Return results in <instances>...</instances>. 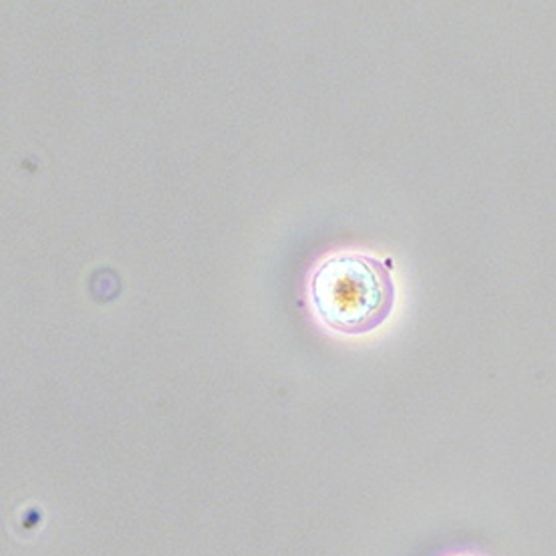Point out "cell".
Segmentation results:
<instances>
[{
    "label": "cell",
    "instance_id": "cell-2",
    "mask_svg": "<svg viewBox=\"0 0 556 556\" xmlns=\"http://www.w3.org/2000/svg\"><path fill=\"white\" fill-rule=\"evenodd\" d=\"M445 556H482V555H473V553H454V555H445Z\"/></svg>",
    "mask_w": 556,
    "mask_h": 556
},
{
    "label": "cell",
    "instance_id": "cell-1",
    "mask_svg": "<svg viewBox=\"0 0 556 556\" xmlns=\"http://www.w3.org/2000/svg\"><path fill=\"white\" fill-rule=\"evenodd\" d=\"M308 291L319 319L345 334L374 331L395 303L390 265L362 252L329 256L313 273Z\"/></svg>",
    "mask_w": 556,
    "mask_h": 556
}]
</instances>
